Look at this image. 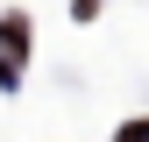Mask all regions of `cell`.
I'll return each mask as SVG.
<instances>
[{
	"label": "cell",
	"instance_id": "1",
	"mask_svg": "<svg viewBox=\"0 0 149 142\" xmlns=\"http://www.w3.org/2000/svg\"><path fill=\"white\" fill-rule=\"evenodd\" d=\"M0 36H7V57H29V22H22V14H7Z\"/></svg>",
	"mask_w": 149,
	"mask_h": 142
},
{
	"label": "cell",
	"instance_id": "2",
	"mask_svg": "<svg viewBox=\"0 0 149 142\" xmlns=\"http://www.w3.org/2000/svg\"><path fill=\"white\" fill-rule=\"evenodd\" d=\"M121 142H149V121H135V128H121Z\"/></svg>",
	"mask_w": 149,
	"mask_h": 142
}]
</instances>
